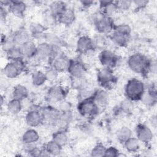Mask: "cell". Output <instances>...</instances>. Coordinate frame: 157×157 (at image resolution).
Here are the masks:
<instances>
[{
    "label": "cell",
    "instance_id": "obj_15",
    "mask_svg": "<svg viewBox=\"0 0 157 157\" xmlns=\"http://www.w3.org/2000/svg\"><path fill=\"white\" fill-rule=\"evenodd\" d=\"M99 5L101 13L107 17H111L118 10L117 5L113 1H101Z\"/></svg>",
    "mask_w": 157,
    "mask_h": 157
},
{
    "label": "cell",
    "instance_id": "obj_16",
    "mask_svg": "<svg viewBox=\"0 0 157 157\" xmlns=\"http://www.w3.org/2000/svg\"><path fill=\"white\" fill-rule=\"evenodd\" d=\"M10 12L15 17L22 18L26 9V4L21 1H12L9 6Z\"/></svg>",
    "mask_w": 157,
    "mask_h": 157
},
{
    "label": "cell",
    "instance_id": "obj_38",
    "mask_svg": "<svg viewBox=\"0 0 157 157\" xmlns=\"http://www.w3.org/2000/svg\"><path fill=\"white\" fill-rule=\"evenodd\" d=\"M44 73L47 78V80L50 81H53L56 80L59 74V72L51 66L46 68V69L44 71Z\"/></svg>",
    "mask_w": 157,
    "mask_h": 157
},
{
    "label": "cell",
    "instance_id": "obj_34",
    "mask_svg": "<svg viewBox=\"0 0 157 157\" xmlns=\"http://www.w3.org/2000/svg\"><path fill=\"white\" fill-rule=\"evenodd\" d=\"M113 31L119 34L129 37L131 33V28L128 24L122 23L118 25H114Z\"/></svg>",
    "mask_w": 157,
    "mask_h": 157
},
{
    "label": "cell",
    "instance_id": "obj_32",
    "mask_svg": "<svg viewBox=\"0 0 157 157\" xmlns=\"http://www.w3.org/2000/svg\"><path fill=\"white\" fill-rule=\"evenodd\" d=\"M45 42L50 44L52 46L60 47L61 40L55 34L53 33H45L44 35Z\"/></svg>",
    "mask_w": 157,
    "mask_h": 157
},
{
    "label": "cell",
    "instance_id": "obj_8",
    "mask_svg": "<svg viewBox=\"0 0 157 157\" xmlns=\"http://www.w3.org/2000/svg\"><path fill=\"white\" fill-rule=\"evenodd\" d=\"M66 95L64 89L60 86H53L51 87L47 94V101L52 104H56L63 101Z\"/></svg>",
    "mask_w": 157,
    "mask_h": 157
},
{
    "label": "cell",
    "instance_id": "obj_13",
    "mask_svg": "<svg viewBox=\"0 0 157 157\" xmlns=\"http://www.w3.org/2000/svg\"><path fill=\"white\" fill-rule=\"evenodd\" d=\"M53 51V46L43 42L39 44L36 47V56L39 60L49 59Z\"/></svg>",
    "mask_w": 157,
    "mask_h": 157
},
{
    "label": "cell",
    "instance_id": "obj_27",
    "mask_svg": "<svg viewBox=\"0 0 157 157\" xmlns=\"http://www.w3.org/2000/svg\"><path fill=\"white\" fill-rule=\"evenodd\" d=\"M31 80L34 85L39 86L42 85L47 80L44 72L41 71H36L32 74Z\"/></svg>",
    "mask_w": 157,
    "mask_h": 157
},
{
    "label": "cell",
    "instance_id": "obj_9",
    "mask_svg": "<svg viewBox=\"0 0 157 157\" xmlns=\"http://www.w3.org/2000/svg\"><path fill=\"white\" fill-rule=\"evenodd\" d=\"M67 71L72 78H83L86 72V68L80 61L71 59Z\"/></svg>",
    "mask_w": 157,
    "mask_h": 157
},
{
    "label": "cell",
    "instance_id": "obj_31",
    "mask_svg": "<svg viewBox=\"0 0 157 157\" xmlns=\"http://www.w3.org/2000/svg\"><path fill=\"white\" fill-rule=\"evenodd\" d=\"M52 139L62 147L65 145L68 142L67 135L64 131H58L55 132Z\"/></svg>",
    "mask_w": 157,
    "mask_h": 157
},
{
    "label": "cell",
    "instance_id": "obj_18",
    "mask_svg": "<svg viewBox=\"0 0 157 157\" xmlns=\"http://www.w3.org/2000/svg\"><path fill=\"white\" fill-rule=\"evenodd\" d=\"M22 71L13 61L7 63L3 68L4 75L9 78H13L18 77Z\"/></svg>",
    "mask_w": 157,
    "mask_h": 157
},
{
    "label": "cell",
    "instance_id": "obj_10",
    "mask_svg": "<svg viewBox=\"0 0 157 157\" xmlns=\"http://www.w3.org/2000/svg\"><path fill=\"white\" fill-rule=\"evenodd\" d=\"M76 49L80 54H85L94 49L92 39L88 36H82L76 43Z\"/></svg>",
    "mask_w": 157,
    "mask_h": 157
},
{
    "label": "cell",
    "instance_id": "obj_33",
    "mask_svg": "<svg viewBox=\"0 0 157 157\" xmlns=\"http://www.w3.org/2000/svg\"><path fill=\"white\" fill-rule=\"evenodd\" d=\"M45 28L42 25L38 23H33L31 24L30 26V31L32 34L35 37H39V36H44L45 34Z\"/></svg>",
    "mask_w": 157,
    "mask_h": 157
},
{
    "label": "cell",
    "instance_id": "obj_11",
    "mask_svg": "<svg viewBox=\"0 0 157 157\" xmlns=\"http://www.w3.org/2000/svg\"><path fill=\"white\" fill-rule=\"evenodd\" d=\"M27 124L31 127H36L44 123L42 112L39 110L31 109L28 112L25 116Z\"/></svg>",
    "mask_w": 157,
    "mask_h": 157
},
{
    "label": "cell",
    "instance_id": "obj_41",
    "mask_svg": "<svg viewBox=\"0 0 157 157\" xmlns=\"http://www.w3.org/2000/svg\"><path fill=\"white\" fill-rule=\"evenodd\" d=\"M60 110L61 112H68L70 111V105L68 102L61 101L60 104Z\"/></svg>",
    "mask_w": 157,
    "mask_h": 157
},
{
    "label": "cell",
    "instance_id": "obj_6",
    "mask_svg": "<svg viewBox=\"0 0 157 157\" xmlns=\"http://www.w3.org/2000/svg\"><path fill=\"white\" fill-rule=\"evenodd\" d=\"M99 59L104 67L113 69L118 63V56L110 50L103 49L99 55Z\"/></svg>",
    "mask_w": 157,
    "mask_h": 157
},
{
    "label": "cell",
    "instance_id": "obj_19",
    "mask_svg": "<svg viewBox=\"0 0 157 157\" xmlns=\"http://www.w3.org/2000/svg\"><path fill=\"white\" fill-rule=\"evenodd\" d=\"M57 20L61 23L65 25H69L72 24L75 20L74 11L69 8H66L58 17Z\"/></svg>",
    "mask_w": 157,
    "mask_h": 157
},
{
    "label": "cell",
    "instance_id": "obj_21",
    "mask_svg": "<svg viewBox=\"0 0 157 157\" xmlns=\"http://www.w3.org/2000/svg\"><path fill=\"white\" fill-rule=\"evenodd\" d=\"M66 8V4L64 2L60 1H53L49 6V12L58 17Z\"/></svg>",
    "mask_w": 157,
    "mask_h": 157
},
{
    "label": "cell",
    "instance_id": "obj_5",
    "mask_svg": "<svg viewBox=\"0 0 157 157\" xmlns=\"http://www.w3.org/2000/svg\"><path fill=\"white\" fill-rule=\"evenodd\" d=\"M97 79L99 84L104 89L112 88L117 82L112 69L104 67L98 72Z\"/></svg>",
    "mask_w": 157,
    "mask_h": 157
},
{
    "label": "cell",
    "instance_id": "obj_1",
    "mask_svg": "<svg viewBox=\"0 0 157 157\" xmlns=\"http://www.w3.org/2000/svg\"><path fill=\"white\" fill-rule=\"evenodd\" d=\"M145 91L144 83L136 78L129 79L124 86V94L131 101L140 100Z\"/></svg>",
    "mask_w": 157,
    "mask_h": 157
},
{
    "label": "cell",
    "instance_id": "obj_28",
    "mask_svg": "<svg viewBox=\"0 0 157 157\" xmlns=\"http://www.w3.org/2000/svg\"><path fill=\"white\" fill-rule=\"evenodd\" d=\"M156 92L153 91L152 89L148 90L147 91H144V94H142L140 101L142 102L146 105H152L156 102Z\"/></svg>",
    "mask_w": 157,
    "mask_h": 157
},
{
    "label": "cell",
    "instance_id": "obj_2",
    "mask_svg": "<svg viewBox=\"0 0 157 157\" xmlns=\"http://www.w3.org/2000/svg\"><path fill=\"white\" fill-rule=\"evenodd\" d=\"M128 66L132 72L142 74L150 69V63L142 54L134 53L129 57Z\"/></svg>",
    "mask_w": 157,
    "mask_h": 157
},
{
    "label": "cell",
    "instance_id": "obj_22",
    "mask_svg": "<svg viewBox=\"0 0 157 157\" xmlns=\"http://www.w3.org/2000/svg\"><path fill=\"white\" fill-rule=\"evenodd\" d=\"M28 37V34L25 31L20 29L15 31L10 38L17 46H19L23 42L29 40Z\"/></svg>",
    "mask_w": 157,
    "mask_h": 157
},
{
    "label": "cell",
    "instance_id": "obj_17",
    "mask_svg": "<svg viewBox=\"0 0 157 157\" xmlns=\"http://www.w3.org/2000/svg\"><path fill=\"white\" fill-rule=\"evenodd\" d=\"M99 108L105 107L109 101V95L105 90H98L91 96Z\"/></svg>",
    "mask_w": 157,
    "mask_h": 157
},
{
    "label": "cell",
    "instance_id": "obj_26",
    "mask_svg": "<svg viewBox=\"0 0 157 157\" xmlns=\"http://www.w3.org/2000/svg\"><path fill=\"white\" fill-rule=\"evenodd\" d=\"M112 31L113 33L110 36V39L115 44L120 47H123L128 44L129 36L119 34L113 31Z\"/></svg>",
    "mask_w": 157,
    "mask_h": 157
},
{
    "label": "cell",
    "instance_id": "obj_14",
    "mask_svg": "<svg viewBox=\"0 0 157 157\" xmlns=\"http://www.w3.org/2000/svg\"><path fill=\"white\" fill-rule=\"evenodd\" d=\"M20 53L23 58H31L36 56L37 45L35 44L28 40L18 46Z\"/></svg>",
    "mask_w": 157,
    "mask_h": 157
},
{
    "label": "cell",
    "instance_id": "obj_37",
    "mask_svg": "<svg viewBox=\"0 0 157 157\" xmlns=\"http://www.w3.org/2000/svg\"><path fill=\"white\" fill-rule=\"evenodd\" d=\"M105 147L101 144L96 145L91 151L90 155L94 157H102L104 156Z\"/></svg>",
    "mask_w": 157,
    "mask_h": 157
},
{
    "label": "cell",
    "instance_id": "obj_23",
    "mask_svg": "<svg viewBox=\"0 0 157 157\" xmlns=\"http://www.w3.org/2000/svg\"><path fill=\"white\" fill-rule=\"evenodd\" d=\"M28 91L27 88L21 85H17L15 86L12 91L13 98L23 101L28 97Z\"/></svg>",
    "mask_w": 157,
    "mask_h": 157
},
{
    "label": "cell",
    "instance_id": "obj_40",
    "mask_svg": "<svg viewBox=\"0 0 157 157\" xmlns=\"http://www.w3.org/2000/svg\"><path fill=\"white\" fill-rule=\"evenodd\" d=\"M119 150L115 147H110L106 148L104 153V156L105 157H118L119 155Z\"/></svg>",
    "mask_w": 157,
    "mask_h": 157
},
{
    "label": "cell",
    "instance_id": "obj_3",
    "mask_svg": "<svg viewBox=\"0 0 157 157\" xmlns=\"http://www.w3.org/2000/svg\"><path fill=\"white\" fill-rule=\"evenodd\" d=\"M77 110L81 115L85 117L91 118L98 113L99 107L91 96L82 99L78 104Z\"/></svg>",
    "mask_w": 157,
    "mask_h": 157
},
{
    "label": "cell",
    "instance_id": "obj_20",
    "mask_svg": "<svg viewBox=\"0 0 157 157\" xmlns=\"http://www.w3.org/2000/svg\"><path fill=\"white\" fill-rule=\"evenodd\" d=\"M21 139L24 144H34L39 140V135L34 129H29L23 133Z\"/></svg>",
    "mask_w": 157,
    "mask_h": 157
},
{
    "label": "cell",
    "instance_id": "obj_39",
    "mask_svg": "<svg viewBox=\"0 0 157 157\" xmlns=\"http://www.w3.org/2000/svg\"><path fill=\"white\" fill-rule=\"evenodd\" d=\"M118 10H128L132 4V1H128V0H123V1H115Z\"/></svg>",
    "mask_w": 157,
    "mask_h": 157
},
{
    "label": "cell",
    "instance_id": "obj_4",
    "mask_svg": "<svg viewBox=\"0 0 157 157\" xmlns=\"http://www.w3.org/2000/svg\"><path fill=\"white\" fill-rule=\"evenodd\" d=\"M96 31L101 34H105L112 32L114 28V23L111 17L100 13L94 20Z\"/></svg>",
    "mask_w": 157,
    "mask_h": 157
},
{
    "label": "cell",
    "instance_id": "obj_36",
    "mask_svg": "<svg viewBox=\"0 0 157 157\" xmlns=\"http://www.w3.org/2000/svg\"><path fill=\"white\" fill-rule=\"evenodd\" d=\"M92 40L94 48H98L102 49L106 45V39L104 36L101 34L93 38Z\"/></svg>",
    "mask_w": 157,
    "mask_h": 157
},
{
    "label": "cell",
    "instance_id": "obj_42",
    "mask_svg": "<svg viewBox=\"0 0 157 157\" xmlns=\"http://www.w3.org/2000/svg\"><path fill=\"white\" fill-rule=\"evenodd\" d=\"M148 3V1H132V4H134L137 8L140 9V8H143L146 5H147Z\"/></svg>",
    "mask_w": 157,
    "mask_h": 157
},
{
    "label": "cell",
    "instance_id": "obj_24",
    "mask_svg": "<svg viewBox=\"0 0 157 157\" xmlns=\"http://www.w3.org/2000/svg\"><path fill=\"white\" fill-rule=\"evenodd\" d=\"M139 140L137 139V137H131L129 139H128L126 140H125L123 144L124 148L126 150L129 152H136L137 151L140 147L139 144Z\"/></svg>",
    "mask_w": 157,
    "mask_h": 157
},
{
    "label": "cell",
    "instance_id": "obj_12",
    "mask_svg": "<svg viewBox=\"0 0 157 157\" xmlns=\"http://www.w3.org/2000/svg\"><path fill=\"white\" fill-rule=\"evenodd\" d=\"M136 133L139 142H150L153 138V132L150 128L143 124H139L136 128Z\"/></svg>",
    "mask_w": 157,
    "mask_h": 157
},
{
    "label": "cell",
    "instance_id": "obj_25",
    "mask_svg": "<svg viewBox=\"0 0 157 157\" xmlns=\"http://www.w3.org/2000/svg\"><path fill=\"white\" fill-rule=\"evenodd\" d=\"M45 149L47 150L50 155L58 156L61 152L62 146H61L59 144H58L57 142L52 139V140L47 142L45 145Z\"/></svg>",
    "mask_w": 157,
    "mask_h": 157
},
{
    "label": "cell",
    "instance_id": "obj_29",
    "mask_svg": "<svg viewBox=\"0 0 157 157\" xmlns=\"http://www.w3.org/2000/svg\"><path fill=\"white\" fill-rule=\"evenodd\" d=\"M132 131L128 126H123L120 128L116 132L117 139L121 143L132 136Z\"/></svg>",
    "mask_w": 157,
    "mask_h": 157
},
{
    "label": "cell",
    "instance_id": "obj_7",
    "mask_svg": "<svg viewBox=\"0 0 157 157\" xmlns=\"http://www.w3.org/2000/svg\"><path fill=\"white\" fill-rule=\"evenodd\" d=\"M42 114L43 116L44 122H46L50 124L58 123L61 112L54 107L48 106L42 109Z\"/></svg>",
    "mask_w": 157,
    "mask_h": 157
},
{
    "label": "cell",
    "instance_id": "obj_43",
    "mask_svg": "<svg viewBox=\"0 0 157 157\" xmlns=\"http://www.w3.org/2000/svg\"><path fill=\"white\" fill-rule=\"evenodd\" d=\"M80 3L82 4V5L83 6L88 7L91 6L94 3V1H90V0H83V1H81Z\"/></svg>",
    "mask_w": 157,
    "mask_h": 157
},
{
    "label": "cell",
    "instance_id": "obj_35",
    "mask_svg": "<svg viewBox=\"0 0 157 157\" xmlns=\"http://www.w3.org/2000/svg\"><path fill=\"white\" fill-rule=\"evenodd\" d=\"M6 53H7V58L10 61H14L17 59L23 57L20 53L18 46H15V47H13L10 48L7 51H6Z\"/></svg>",
    "mask_w": 157,
    "mask_h": 157
},
{
    "label": "cell",
    "instance_id": "obj_30",
    "mask_svg": "<svg viewBox=\"0 0 157 157\" xmlns=\"http://www.w3.org/2000/svg\"><path fill=\"white\" fill-rule=\"evenodd\" d=\"M8 110L13 113V114H17L22 109V103L21 101L13 98L12 99L10 100L7 105Z\"/></svg>",
    "mask_w": 157,
    "mask_h": 157
}]
</instances>
